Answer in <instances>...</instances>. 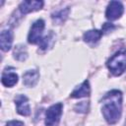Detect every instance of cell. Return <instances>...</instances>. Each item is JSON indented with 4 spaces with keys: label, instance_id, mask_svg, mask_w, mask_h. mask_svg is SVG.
Wrapping results in <instances>:
<instances>
[{
    "label": "cell",
    "instance_id": "cell-17",
    "mask_svg": "<svg viewBox=\"0 0 126 126\" xmlns=\"http://www.w3.org/2000/svg\"><path fill=\"white\" fill-rule=\"evenodd\" d=\"M114 29H115V27H114L112 24L105 23V24H103V26H102L101 32H102V33H107V32H111V31H113Z\"/></svg>",
    "mask_w": 126,
    "mask_h": 126
},
{
    "label": "cell",
    "instance_id": "cell-3",
    "mask_svg": "<svg viewBox=\"0 0 126 126\" xmlns=\"http://www.w3.org/2000/svg\"><path fill=\"white\" fill-rule=\"evenodd\" d=\"M63 104L61 102L51 105L45 113V125L46 126H58L60 117L62 114Z\"/></svg>",
    "mask_w": 126,
    "mask_h": 126
},
{
    "label": "cell",
    "instance_id": "cell-2",
    "mask_svg": "<svg viewBox=\"0 0 126 126\" xmlns=\"http://www.w3.org/2000/svg\"><path fill=\"white\" fill-rule=\"evenodd\" d=\"M106 66L114 76L121 75L126 70V49L122 48L112 55L107 60Z\"/></svg>",
    "mask_w": 126,
    "mask_h": 126
},
{
    "label": "cell",
    "instance_id": "cell-4",
    "mask_svg": "<svg viewBox=\"0 0 126 126\" xmlns=\"http://www.w3.org/2000/svg\"><path fill=\"white\" fill-rule=\"evenodd\" d=\"M44 21L39 19V20H36L31 30H30V32H29V35H28V41L30 43H32V44H35V43H39V41L41 40V35H42V32H43V30H44Z\"/></svg>",
    "mask_w": 126,
    "mask_h": 126
},
{
    "label": "cell",
    "instance_id": "cell-12",
    "mask_svg": "<svg viewBox=\"0 0 126 126\" xmlns=\"http://www.w3.org/2000/svg\"><path fill=\"white\" fill-rule=\"evenodd\" d=\"M69 12H70V9L67 7V8L61 9V10L56 11L55 13H53V14L51 15V19H52L53 23L56 24V25L63 24V23L66 21V19L68 18Z\"/></svg>",
    "mask_w": 126,
    "mask_h": 126
},
{
    "label": "cell",
    "instance_id": "cell-6",
    "mask_svg": "<svg viewBox=\"0 0 126 126\" xmlns=\"http://www.w3.org/2000/svg\"><path fill=\"white\" fill-rule=\"evenodd\" d=\"M15 103L17 107V112L21 115L28 116L31 114V108L29 104V99L24 94H18L15 97Z\"/></svg>",
    "mask_w": 126,
    "mask_h": 126
},
{
    "label": "cell",
    "instance_id": "cell-19",
    "mask_svg": "<svg viewBox=\"0 0 126 126\" xmlns=\"http://www.w3.org/2000/svg\"><path fill=\"white\" fill-rule=\"evenodd\" d=\"M125 126H126V121H125Z\"/></svg>",
    "mask_w": 126,
    "mask_h": 126
},
{
    "label": "cell",
    "instance_id": "cell-11",
    "mask_svg": "<svg viewBox=\"0 0 126 126\" xmlns=\"http://www.w3.org/2000/svg\"><path fill=\"white\" fill-rule=\"evenodd\" d=\"M1 82L5 87H13L14 85L17 84L18 82V75L13 72V71H9V70H5L2 73V77H1Z\"/></svg>",
    "mask_w": 126,
    "mask_h": 126
},
{
    "label": "cell",
    "instance_id": "cell-9",
    "mask_svg": "<svg viewBox=\"0 0 126 126\" xmlns=\"http://www.w3.org/2000/svg\"><path fill=\"white\" fill-rule=\"evenodd\" d=\"M91 93L90 89V84L88 81H84L81 85H79L72 93H71V97L73 98H80L84 96H89Z\"/></svg>",
    "mask_w": 126,
    "mask_h": 126
},
{
    "label": "cell",
    "instance_id": "cell-14",
    "mask_svg": "<svg viewBox=\"0 0 126 126\" xmlns=\"http://www.w3.org/2000/svg\"><path fill=\"white\" fill-rule=\"evenodd\" d=\"M27 51H26V46L24 45H17L15 47V51H14V57L17 60H25L27 58Z\"/></svg>",
    "mask_w": 126,
    "mask_h": 126
},
{
    "label": "cell",
    "instance_id": "cell-5",
    "mask_svg": "<svg viewBox=\"0 0 126 126\" xmlns=\"http://www.w3.org/2000/svg\"><path fill=\"white\" fill-rule=\"evenodd\" d=\"M123 12H124V7L121 2L111 1L106 8L105 16H106V19L110 21H114V20L119 19L122 16Z\"/></svg>",
    "mask_w": 126,
    "mask_h": 126
},
{
    "label": "cell",
    "instance_id": "cell-8",
    "mask_svg": "<svg viewBox=\"0 0 126 126\" xmlns=\"http://www.w3.org/2000/svg\"><path fill=\"white\" fill-rule=\"evenodd\" d=\"M13 42V32L10 30H3L0 34V47L3 51H8Z\"/></svg>",
    "mask_w": 126,
    "mask_h": 126
},
{
    "label": "cell",
    "instance_id": "cell-1",
    "mask_svg": "<svg viewBox=\"0 0 126 126\" xmlns=\"http://www.w3.org/2000/svg\"><path fill=\"white\" fill-rule=\"evenodd\" d=\"M102 114L108 124H115L122 113V93L118 90L108 92L101 100Z\"/></svg>",
    "mask_w": 126,
    "mask_h": 126
},
{
    "label": "cell",
    "instance_id": "cell-16",
    "mask_svg": "<svg viewBox=\"0 0 126 126\" xmlns=\"http://www.w3.org/2000/svg\"><path fill=\"white\" fill-rule=\"evenodd\" d=\"M75 110H76L77 112H82V113L86 112V111L88 110V102H87V101H82V102L76 104Z\"/></svg>",
    "mask_w": 126,
    "mask_h": 126
},
{
    "label": "cell",
    "instance_id": "cell-18",
    "mask_svg": "<svg viewBox=\"0 0 126 126\" xmlns=\"http://www.w3.org/2000/svg\"><path fill=\"white\" fill-rule=\"evenodd\" d=\"M6 126H25L24 122L19 121V120H12L6 123Z\"/></svg>",
    "mask_w": 126,
    "mask_h": 126
},
{
    "label": "cell",
    "instance_id": "cell-10",
    "mask_svg": "<svg viewBox=\"0 0 126 126\" xmlns=\"http://www.w3.org/2000/svg\"><path fill=\"white\" fill-rule=\"evenodd\" d=\"M39 79V73L36 70H29L23 75V83L27 87H33Z\"/></svg>",
    "mask_w": 126,
    "mask_h": 126
},
{
    "label": "cell",
    "instance_id": "cell-15",
    "mask_svg": "<svg viewBox=\"0 0 126 126\" xmlns=\"http://www.w3.org/2000/svg\"><path fill=\"white\" fill-rule=\"evenodd\" d=\"M52 36H53V33H52V32H50V33H49V34H47L46 36L42 37V38H41V40H40V41H39V43H38L39 47H40L41 49H43V50L47 49V47H49V46H50V42L53 40Z\"/></svg>",
    "mask_w": 126,
    "mask_h": 126
},
{
    "label": "cell",
    "instance_id": "cell-13",
    "mask_svg": "<svg viewBox=\"0 0 126 126\" xmlns=\"http://www.w3.org/2000/svg\"><path fill=\"white\" fill-rule=\"evenodd\" d=\"M102 35V32L98 30H91L84 33L83 39L88 43H94L97 42Z\"/></svg>",
    "mask_w": 126,
    "mask_h": 126
},
{
    "label": "cell",
    "instance_id": "cell-7",
    "mask_svg": "<svg viewBox=\"0 0 126 126\" xmlns=\"http://www.w3.org/2000/svg\"><path fill=\"white\" fill-rule=\"evenodd\" d=\"M43 6V2L42 1H38V0H29V1H23L20 6V12L22 14H28L31 12H34L37 10H40Z\"/></svg>",
    "mask_w": 126,
    "mask_h": 126
}]
</instances>
